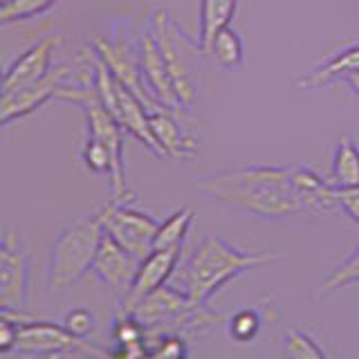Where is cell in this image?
I'll list each match as a JSON object with an SVG mask.
<instances>
[{"mask_svg": "<svg viewBox=\"0 0 359 359\" xmlns=\"http://www.w3.org/2000/svg\"><path fill=\"white\" fill-rule=\"evenodd\" d=\"M292 168L294 166H238L200 177L198 189L229 211L280 220L301 213L292 189Z\"/></svg>", "mask_w": 359, "mask_h": 359, "instance_id": "6da1fadb", "label": "cell"}, {"mask_svg": "<svg viewBox=\"0 0 359 359\" xmlns=\"http://www.w3.org/2000/svg\"><path fill=\"white\" fill-rule=\"evenodd\" d=\"M280 261H285V252H247L222 236H207L184 261H180L168 283L182 290L191 301L209 306V301L233 278Z\"/></svg>", "mask_w": 359, "mask_h": 359, "instance_id": "7a4b0ae2", "label": "cell"}, {"mask_svg": "<svg viewBox=\"0 0 359 359\" xmlns=\"http://www.w3.org/2000/svg\"><path fill=\"white\" fill-rule=\"evenodd\" d=\"M130 314L144 325L146 334L157 337H200L207 334L222 319L220 312L191 301L182 290H177L171 283L151 292L130 310Z\"/></svg>", "mask_w": 359, "mask_h": 359, "instance_id": "3957f363", "label": "cell"}, {"mask_svg": "<svg viewBox=\"0 0 359 359\" xmlns=\"http://www.w3.org/2000/svg\"><path fill=\"white\" fill-rule=\"evenodd\" d=\"M104 233V222L99 213H95V216L74 220L56 236L48 261V276H45L52 292L72 287L93 269Z\"/></svg>", "mask_w": 359, "mask_h": 359, "instance_id": "277c9868", "label": "cell"}, {"mask_svg": "<svg viewBox=\"0 0 359 359\" xmlns=\"http://www.w3.org/2000/svg\"><path fill=\"white\" fill-rule=\"evenodd\" d=\"M149 27L160 45L180 104L184 110H191L198 101V56H205V52L180 29L168 9H155Z\"/></svg>", "mask_w": 359, "mask_h": 359, "instance_id": "5b68a950", "label": "cell"}, {"mask_svg": "<svg viewBox=\"0 0 359 359\" xmlns=\"http://www.w3.org/2000/svg\"><path fill=\"white\" fill-rule=\"evenodd\" d=\"M93 48L97 56L106 63L112 76L121 81L128 90L137 95L149 110H157L160 106L151 99L146 83L142 79L140 67V36H133V27L128 18L112 20V32L108 39H95Z\"/></svg>", "mask_w": 359, "mask_h": 359, "instance_id": "8992f818", "label": "cell"}, {"mask_svg": "<svg viewBox=\"0 0 359 359\" xmlns=\"http://www.w3.org/2000/svg\"><path fill=\"white\" fill-rule=\"evenodd\" d=\"M104 229L112 241H117L123 250L130 252L135 258H146L153 252V241L160 222L146 211L133 207V202L108 200L99 211Z\"/></svg>", "mask_w": 359, "mask_h": 359, "instance_id": "52a82bcc", "label": "cell"}, {"mask_svg": "<svg viewBox=\"0 0 359 359\" xmlns=\"http://www.w3.org/2000/svg\"><path fill=\"white\" fill-rule=\"evenodd\" d=\"M86 115L88 123V137H95L110 151L112 157V168H110V187H112V200H121V202H133L135 194L128 189L126 182V166H123V128L115 121V117L101 106L99 97L86 101V104L79 106Z\"/></svg>", "mask_w": 359, "mask_h": 359, "instance_id": "ba28073f", "label": "cell"}, {"mask_svg": "<svg viewBox=\"0 0 359 359\" xmlns=\"http://www.w3.org/2000/svg\"><path fill=\"white\" fill-rule=\"evenodd\" d=\"M140 67H142V79L146 83V90H149L155 104L164 110L175 112V115L182 112L184 108L175 95V88L171 83V76H168L160 45H157L155 34L149 25L140 34Z\"/></svg>", "mask_w": 359, "mask_h": 359, "instance_id": "9c48e42d", "label": "cell"}, {"mask_svg": "<svg viewBox=\"0 0 359 359\" xmlns=\"http://www.w3.org/2000/svg\"><path fill=\"white\" fill-rule=\"evenodd\" d=\"M182 250L184 247H173V250H153L149 256L142 258L128 294L121 299V310L130 312L142 299L149 297L151 292L166 285L168 280H171V276L175 274L180 261H182Z\"/></svg>", "mask_w": 359, "mask_h": 359, "instance_id": "30bf717a", "label": "cell"}, {"mask_svg": "<svg viewBox=\"0 0 359 359\" xmlns=\"http://www.w3.org/2000/svg\"><path fill=\"white\" fill-rule=\"evenodd\" d=\"M65 72H67V63L54 65L52 72L45 76L43 81L0 95V128L16 119L32 115V112H36L41 106L48 104V101H54L56 90H59Z\"/></svg>", "mask_w": 359, "mask_h": 359, "instance_id": "8fae6325", "label": "cell"}, {"mask_svg": "<svg viewBox=\"0 0 359 359\" xmlns=\"http://www.w3.org/2000/svg\"><path fill=\"white\" fill-rule=\"evenodd\" d=\"M137 267H140V258H135L130 252L123 250L117 241H112L108 233H104V241L99 245V252L95 256V263L90 272H93L106 287L115 292L119 299H123L133 285Z\"/></svg>", "mask_w": 359, "mask_h": 359, "instance_id": "7c38bea8", "label": "cell"}, {"mask_svg": "<svg viewBox=\"0 0 359 359\" xmlns=\"http://www.w3.org/2000/svg\"><path fill=\"white\" fill-rule=\"evenodd\" d=\"M32 256L11 233V247L5 261L0 263V306L25 312L29 299Z\"/></svg>", "mask_w": 359, "mask_h": 359, "instance_id": "4fadbf2b", "label": "cell"}, {"mask_svg": "<svg viewBox=\"0 0 359 359\" xmlns=\"http://www.w3.org/2000/svg\"><path fill=\"white\" fill-rule=\"evenodd\" d=\"M56 45H61V36L48 34V36H43L34 43L25 54H20L18 59L11 63L9 72L5 74L3 93H11V90L27 88V86L43 81L54 67L52 56H54Z\"/></svg>", "mask_w": 359, "mask_h": 359, "instance_id": "5bb4252c", "label": "cell"}, {"mask_svg": "<svg viewBox=\"0 0 359 359\" xmlns=\"http://www.w3.org/2000/svg\"><path fill=\"white\" fill-rule=\"evenodd\" d=\"M292 189H294L301 213L325 216V213L339 209L337 207L334 187L328 182V177H323L319 171H314L310 166L292 168Z\"/></svg>", "mask_w": 359, "mask_h": 359, "instance_id": "9a60e30c", "label": "cell"}, {"mask_svg": "<svg viewBox=\"0 0 359 359\" xmlns=\"http://www.w3.org/2000/svg\"><path fill=\"white\" fill-rule=\"evenodd\" d=\"M86 341L76 339L74 334L65 330L63 323L36 319L20 323L18 328V341L16 351H34V353H50V351H61V353H72L81 351Z\"/></svg>", "mask_w": 359, "mask_h": 359, "instance_id": "2e32d148", "label": "cell"}, {"mask_svg": "<svg viewBox=\"0 0 359 359\" xmlns=\"http://www.w3.org/2000/svg\"><path fill=\"white\" fill-rule=\"evenodd\" d=\"M151 133L164 157L171 160H194L198 153V142L194 135H187L175 119V112L157 108L149 112Z\"/></svg>", "mask_w": 359, "mask_h": 359, "instance_id": "e0dca14e", "label": "cell"}, {"mask_svg": "<svg viewBox=\"0 0 359 359\" xmlns=\"http://www.w3.org/2000/svg\"><path fill=\"white\" fill-rule=\"evenodd\" d=\"M348 72H359V43L348 45L341 52H337L332 59L317 65L312 72L297 79V88L301 90H319L332 83L334 79H344Z\"/></svg>", "mask_w": 359, "mask_h": 359, "instance_id": "ac0fdd59", "label": "cell"}, {"mask_svg": "<svg viewBox=\"0 0 359 359\" xmlns=\"http://www.w3.org/2000/svg\"><path fill=\"white\" fill-rule=\"evenodd\" d=\"M328 182L334 189L359 187V146L351 135H341L334 144Z\"/></svg>", "mask_w": 359, "mask_h": 359, "instance_id": "d6986e66", "label": "cell"}, {"mask_svg": "<svg viewBox=\"0 0 359 359\" xmlns=\"http://www.w3.org/2000/svg\"><path fill=\"white\" fill-rule=\"evenodd\" d=\"M238 9V0H200V50L207 54L211 41L216 39V34L224 27H229V22L236 16Z\"/></svg>", "mask_w": 359, "mask_h": 359, "instance_id": "ffe728a7", "label": "cell"}, {"mask_svg": "<svg viewBox=\"0 0 359 359\" xmlns=\"http://www.w3.org/2000/svg\"><path fill=\"white\" fill-rule=\"evenodd\" d=\"M196 220V211L189 205L180 207L177 211H173L164 222H160L153 241V250H173V247H184V241L194 227Z\"/></svg>", "mask_w": 359, "mask_h": 359, "instance_id": "44dd1931", "label": "cell"}, {"mask_svg": "<svg viewBox=\"0 0 359 359\" xmlns=\"http://www.w3.org/2000/svg\"><path fill=\"white\" fill-rule=\"evenodd\" d=\"M209 59H213L218 67L222 70H238L243 67L245 61V43L238 32H233L231 27H224L216 34V39L211 41L207 54Z\"/></svg>", "mask_w": 359, "mask_h": 359, "instance_id": "7402d4cb", "label": "cell"}, {"mask_svg": "<svg viewBox=\"0 0 359 359\" xmlns=\"http://www.w3.org/2000/svg\"><path fill=\"white\" fill-rule=\"evenodd\" d=\"M285 359H328L314 337L301 328L285 330Z\"/></svg>", "mask_w": 359, "mask_h": 359, "instance_id": "603a6c76", "label": "cell"}, {"mask_svg": "<svg viewBox=\"0 0 359 359\" xmlns=\"http://www.w3.org/2000/svg\"><path fill=\"white\" fill-rule=\"evenodd\" d=\"M59 3V0H14L5 7H0V25H11V22L39 18Z\"/></svg>", "mask_w": 359, "mask_h": 359, "instance_id": "cb8c5ba5", "label": "cell"}, {"mask_svg": "<svg viewBox=\"0 0 359 359\" xmlns=\"http://www.w3.org/2000/svg\"><path fill=\"white\" fill-rule=\"evenodd\" d=\"M359 283V243L353 250V254L341 261L337 265L330 276L323 280L321 285V292H332V290H339V287H346V285H355Z\"/></svg>", "mask_w": 359, "mask_h": 359, "instance_id": "d4e9b609", "label": "cell"}, {"mask_svg": "<svg viewBox=\"0 0 359 359\" xmlns=\"http://www.w3.org/2000/svg\"><path fill=\"white\" fill-rule=\"evenodd\" d=\"M229 334L233 337L236 341H252L254 337H258V332H261L263 328V319H261V314H258L256 310H241V312H236L233 317L229 319Z\"/></svg>", "mask_w": 359, "mask_h": 359, "instance_id": "484cf974", "label": "cell"}, {"mask_svg": "<svg viewBox=\"0 0 359 359\" xmlns=\"http://www.w3.org/2000/svg\"><path fill=\"white\" fill-rule=\"evenodd\" d=\"M81 157H83V164L90 168L93 173L97 175H110V168H112V157H110V151L106 149L104 144L95 137H88L86 140V146L81 151Z\"/></svg>", "mask_w": 359, "mask_h": 359, "instance_id": "4316f807", "label": "cell"}, {"mask_svg": "<svg viewBox=\"0 0 359 359\" xmlns=\"http://www.w3.org/2000/svg\"><path fill=\"white\" fill-rule=\"evenodd\" d=\"M61 323L65 325L67 332L76 337V339L86 341L90 337V332L95 330V314L90 310H86V308H74V310H70L65 314Z\"/></svg>", "mask_w": 359, "mask_h": 359, "instance_id": "83f0119b", "label": "cell"}, {"mask_svg": "<svg viewBox=\"0 0 359 359\" xmlns=\"http://www.w3.org/2000/svg\"><path fill=\"white\" fill-rule=\"evenodd\" d=\"M337 194V207L344 211L355 224H359V187H348V189H334Z\"/></svg>", "mask_w": 359, "mask_h": 359, "instance_id": "f1b7e54d", "label": "cell"}, {"mask_svg": "<svg viewBox=\"0 0 359 359\" xmlns=\"http://www.w3.org/2000/svg\"><path fill=\"white\" fill-rule=\"evenodd\" d=\"M20 321L16 319H0V355H9L16 351Z\"/></svg>", "mask_w": 359, "mask_h": 359, "instance_id": "f546056e", "label": "cell"}, {"mask_svg": "<svg viewBox=\"0 0 359 359\" xmlns=\"http://www.w3.org/2000/svg\"><path fill=\"white\" fill-rule=\"evenodd\" d=\"M70 353L61 351H50V353H34V351H14L11 359H67Z\"/></svg>", "mask_w": 359, "mask_h": 359, "instance_id": "4dcf8cb0", "label": "cell"}, {"mask_svg": "<svg viewBox=\"0 0 359 359\" xmlns=\"http://www.w3.org/2000/svg\"><path fill=\"white\" fill-rule=\"evenodd\" d=\"M344 81H346V86L353 90V93L359 97V72H348L346 76H344Z\"/></svg>", "mask_w": 359, "mask_h": 359, "instance_id": "1f68e13d", "label": "cell"}, {"mask_svg": "<svg viewBox=\"0 0 359 359\" xmlns=\"http://www.w3.org/2000/svg\"><path fill=\"white\" fill-rule=\"evenodd\" d=\"M9 247H11V233H7L3 241H0V263L5 261V256L9 254Z\"/></svg>", "mask_w": 359, "mask_h": 359, "instance_id": "d6a6232c", "label": "cell"}, {"mask_svg": "<svg viewBox=\"0 0 359 359\" xmlns=\"http://www.w3.org/2000/svg\"><path fill=\"white\" fill-rule=\"evenodd\" d=\"M3 88H5V72H3V65H0V95H3Z\"/></svg>", "mask_w": 359, "mask_h": 359, "instance_id": "836d02e7", "label": "cell"}, {"mask_svg": "<svg viewBox=\"0 0 359 359\" xmlns=\"http://www.w3.org/2000/svg\"><path fill=\"white\" fill-rule=\"evenodd\" d=\"M9 3H14V0H0V7H5V5H9Z\"/></svg>", "mask_w": 359, "mask_h": 359, "instance_id": "e575fe53", "label": "cell"}]
</instances>
